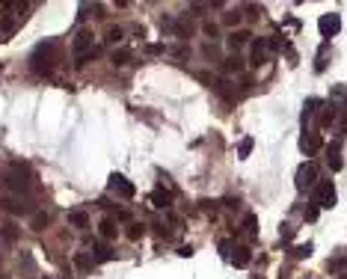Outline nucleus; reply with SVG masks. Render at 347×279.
<instances>
[{"label": "nucleus", "mask_w": 347, "mask_h": 279, "mask_svg": "<svg viewBox=\"0 0 347 279\" xmlns=\"http://www.w3.org/2000/svg\"><path fill=\"white\" fill-rule=\"evenodd\" d=\"M56 51H59L56 42H42V45L33 51V56H30V68H33L36 74L48 77V74L53 71V65H56V56H53Z\"/></svg>", "instance_id": "1"}, {"label": "nucleus", "mask_w": 347, "mask_h": 279, "mask_svg": "<svg viewBox=\"0 0 347 279\" xmlns=\"http://www.w3.org/2000/svg\"><path fill=\"white\" fill-rule=\"evenodd\" d=\"M315 202L321 205V208H333L336 205V184L333 181H318V187H315Z\"/></svg>", "instance_id": "2"}, {"label": "nucleus", "mask_w": 347, "mask_h": 279, "mask_svg": "<svg viewBox=\"0 0 347 279\" xmlns=\"http://www.w3.org/2000/svg\"><path fill=\"white\" fill-rule=\"evenodd\" d=\"M267 54H273V51H270V42H267V39H255V42H252V51H249V65H252V68H261V65L267 62Z\"/></svg>", "instance_id": "3"}, {"label": "nucleus", "mask_w": 347, "mask_h": 279, "mask_svg": "<svg viewBox=\"0 0 347 279\" xmlns=\"http://www.w3.org/2000/svg\"><path fill=\"white\" fill-rule=\"evenodd\" d=\"M110 190H113L116 196H122V199H131V196L137 193V187H134L125 175H119V172H113V175H110Z\"/></svg>", "instance_id": "4"}, {"label": "nucleus", "mask_w": 347, "mask_h": 279, "mask_svg": "<svg viewBox=\"0 0 347 279\" xmlns=\"http://www.w3.org/2000/svg\"><path fill=\"white\" fill-rule=\"evenodd\" d=\"M315 181H318V167L309 161V164H303V167L297 169V187L306 190V187H312Z\"/></svg>", "instance_id": "5"}, {"label": "nucleus", "mask_w": 347, "mask_h": 279, "mask_svg": "<svg viewBox=\"0 0 347 279\" xmlns=\"http://www.w3.org/2000/svg\"><path fill=\"white\" fill-rule=\"evenodd\" d=\"M0 208H3V211H9V214H18V217L33 211V208H30V205H27L21 196H3V199H0Z\"/></svg>", "instance_id": "6"}, {"label": "nucleus", "mask_w": 347, "mask_h": 279, "mask_svg": "<svg viewBox=\"0 0 347 279\" xmlns=\"http://www.w3.org/2000/svg\"><path fill=\"white\" fill-rule=\"evenodd\" d=\"M318 27H321V33H324V39L336 36V33L342 30V18H339V12H330V15H324V18L318 21Z\"/></svg>", "instance_id": "7"}, {"label": "nucleus", "mask_w": 347, "mask_h": 279, "mask_svg": "<svg viewBox=\"0 0 347 279\" xmlns=\"http://www.w3.org/2000/svg\"><path fill=\"white\" fill-rule=\"evenodd\" d=\"M92 30H77V36H74V54L80 56V54H89L92 51Z\"/></svg>", "instance_id": "8"}, {"label": "nucleus", "mask_w": 347, "mask_h": 279, "mask_svg": "<svg viewBox=\"0 0 347 279\" xmlns=\"http://www.w3.org/2000/svg\"><path fill=\"white\" fill-rule=\"evenodd\" d=\"M98 232H101V238H104V241H113V238L119 235V226H116V220H113V217H104V220H101V226H98Z\"/></svg>", "instance_id": "9"}, {"label": "nucleus", "mask_w": 347, "mask_h": 279, "mask_svg": "<svg viewBox=\"0 0 347 279\" xmlns=\"http://www.w3.org/2000/svg\"><path fill=\"white\" fill-rule=\"evenodd\" d=\"M249 39H252V36H249L247 30H238V33H232V36H229V48H232V54H238V51H241V48H244Z\"/></svg>", "instance_id": "10"}, {"label": "nucleus", "mask_w": 347, "mask_h": 279, "mask_svg": "<svg viewBox=\"0 0 347 279\" xmlns=\"http://www.w3.org/2000/svg\"><path fill=\"white\" fill-rule=\"evenodd\" d=\"M226 74H238V71H244V59L238 56V54H232V56H226L223 59V65H220Z\"/></svg>", "instance_id": "11"}, {"label": "nucleus", "mask_w": 347, "mask_h": 279, "mask_svg": "<svg viewBox=\"0 0 347 279\" xmlns=\"http://www.w3.org/2000/svg\"><path fill=\"white\" fill-rule=\"evenodd\" d=\"M300 149H303L306 155H315V152L321 149V137H318V134H303V140H300Z\"/></svg>", "instance_id": "12"}, {"label": "nucleus", "mask_w": 347, "mask_h": 279, "mask_svg": "<svg viewBox=\"0 0 347 279\" xmlns=\"http://www.w3.org/2000/svg\"><path fill=\"white\" fill-rule=\"evenodd\" d=\"M151 205L169 211V208H172V193H166V190H154V193H151Z\"/></svg>", "instance_id": "13"}, {"label": "nucleus", "mask_w": 347, "mask_h": 279, "mask_svg": "<svg viewBox=\"0 0 347 279\" xmlns=\"http://www.w3.org/2000/svg\"><path fill=\"white\" fill-rule=\"evenodd\" d=\"M92 250H95V262H110V259L116 256L104 241H92Z\"/></svg>", "instance_id": "14"}, {"label": "nucleus", "mask_w": 347, "mask_h": 279, "mask_svg": "<svg viewBox=\"0 0 347 279\" xmlns=\"http://www.w3.org/2000/svg\"><path fill=\"white\" fill-rule=\"evenodd\" d=\"M345 268H347V250H339V256L327 262V271H330V274H339V271L345 274Z\"/></svg>", "instance_id": "15"}, {"label": "nucleus", "mask_w": 347, "mask_h": 279, "mask_svg": "<svg viewBox=\"0 0 347 279\" xmlns=\"http://www.w3.org/2000/svg\"><path fill=\"white\" fill-rule=\"evenodd\" d=\"M68 223H71L74 229H86V226H89V214H86V211H68Z\"/></svg>", "instance_id": "16"}, {"label": "nucleus", "mask_w": 347, "mask_h": 279, "mask_svg": "<svg viewBox=\"0 0 347 279\" xmlns=\"http://www.w3.org/2000/svg\"><path fill=\"white\" fill-rule=\"evenodd\" d=\"M113 65H131V59H134V54L128 51V48H119V51H113Z\"/></svg>", "instance_id": "17"}, {"label": "nucleus", "mask_w": 347, "mask_h": 279, "mask_svg": "<svg viewBox=\"0 0 347 279\" xmlns=\"http://www.w3.org/2000/svg\"><path fill=\"white\" fill-rule=\"evenodd\" d=\"M193 30H196V27H193L190 21H175V27H172V33H175L178 39H187V36H193Z\"/></svg>", "instance_id": "18"}, {"label": "nucleus", "mask_w": 347, "mask_h": 279, "mask_svg": "<svg viewBox=\"0 0 347 279\" xmlns=\"http://www.w3.org/2000/svg\"><path fill=\"white\" fill-rule=\"evenodd\" d=\"M232 262H235V268H247L249 265V250L247 247H238L235 256H232Z\"/></svg>", "instance_id": "19"}, {"label": "nucleus", "mask_w": 347, "mask_h": 279, "mask_svg": "<svg viewBox=\"0 0 347 279\" xmlns=\"http://www.w3.org/2000/svg\"><path fill=\"white\" fill-rule=\"evenodd\" d=\"M327 51H330V42H324V45H321L318 59H315V71H324V68H327Z\"/></svg>", "instance_id": "20"}, {"label": "nucleus", "mask_w": 347, "mask_h": 279, "mask_svg": "<svg viewBox=\"0 0 347 279\" xmlns=\"http://www.w3.org/2000/svg\"><path fill=\"white\" fill-rule=\"evenodd\" d=\"M48 223H50V214H48V211H39V214H33V229H36V232H42Z\"/></svg>", "instance_id": "21"}, {"label": "nucleus", "mask_w": 347, "mask_h": 279, "mask_svg": "<svg viewBox=\"0 0 347 279\" xmlns=\"http://www.w3.org/2000/svg\"><path fill=\"white\" fill-rule=\"evenodd\" d=\"M0 235H3V241H6V244H15V241H18V226H15V223H6Z\"/></svg>", "instance_id": "22"}, {"label": "nucleus", "mask_w": 347, "mask_h": 279, "mask_svg": "<svg viewBox=\"0 0 347 279\" xmlns=\"http://www.w3.org/2000/svg\"><path fill=\"white\" fill-rule=\"evenodd\" d=\"M74 265H77L80 271H92V268H95V259H89L86 253H77V256H74Z\"/></svg>", "instance_id": "23"}, {"label": "nucleus", "mask_w": 347, "mask_h": 279, "mask_svg": "<svg viewBox=\"0 0 347 279\" xmlns=\"http://www.w3.org/2000/svg\"><path fill=\"white\" fill-rule=\"evenodd\" d=\"M333 122H336V104H327L321 113V125H333Z\"/></svg>", "instance_id": "24"}, {"label": "nucleus", "mask_w": 347, "mask_h": 279, "mask_svg": "<svg viewBox=\"0 0 347 279\" xmlns=\"http://www.w3.org/2000/svg\"><path fill=\"white\" fill-rule=\"evenodd\" d=\"M244 229H247L249 235H258V217H255V214H247V217H244Z\"/></svg>", "instance_id": "25"}, {"label": "nucleus", "mask_w": 347, "mask_h": 279, "mask_svg": "<svg viewBox=\"0 0 347 279\" xmlns=\"http://www.w3.org/2000/svg\"><path fill=\"white\" fill-rule=\"evenodd\" d=\"M143 232H146V226H143V223H131V226H128V238H131V241H140V238H143Z\"/></svg>", "instance_id": "26"}, {"label": "nucleus", "mask_w": 347, "mask_h": 279, "mask_svg": "<svg viewBox=\"0 0 347 279\" xmlns=\"http://www.w3.org/2000/svg\"><path fill=\"white\" fill-rule=\"evenodd\" d=\"M223 24H226V27H238V24H241V12H238V9H235V12H226V15H223Z\"/></svg>", "instance_id": "27"}, {"label": "nucleus", "mask_w": 347, "mask_h": 279, "mask_svg": "<svg viewBox=\"0 0 347 279\" xmlns=\"http://www.w3.org/2000/svg\"><path fill=\"white\" fill-rule=\"evenodd\" d=\"M122 36H125L122 27H110V30H107V42H122Z\"/></svg>", "instance_id": "28"}, {"label": "nucleus", "mask_w": 347, "mask_h": 279, "mask_svg": "<svg viewBox=\"0 0 347 279\" xmlns=\"http://www.w3.org/2000/svg\"><path fill=\"white\" fill-rule=\"evenodd\" d=\"M291 238H294V229H291V226H288V223H285V226H282V229H279V241H282V244H288V241H291Z\"/></svg>", "instance_id": "29"}, {"label": "nucleus", "mask_w": 347, "mask_h": 279, "mask_svg": "<svg viewBox=\"0 0 347 279\" xmlns=\"http://www.w3.org/2000/svg\"><path fill=\"white\" fill-rule=\"evenodd\" d=\"M291 256H294V259H306V256H312V244H306V247H294Z\"/></svg>", "instance_id": "30"}, {"label": "nucleus", "mask_w": 347, "mask_h": 279, "mask_svg": "<svg viewBox=\"0 0 347 279\" xmlns=\"http://www.w3.org/2000/svg\"><path fill=\"white\" fill-rule=\"evenodd\" d=\"M249 152H252V137H247V140L241 143V149H238V155H241V158H247Z\"/></svg>", "instance_id": "31"}, {"label": "nucleus", "mask_w": 347, "mask_h": 279, "mask_svg": "<svg viewBox=\"0 0 347 279\" xmlns=\"http://www.w3.org/2000/svg\"><path fill=\"white\" fill-rule=\"evenodd\" d=\"M220 253L223 256H232V241H220Z\"/></svg>", "instance_id": "32"}, {"label": "nucleus", "mask_w": 347, "mask_h": 279, "mask_svg": "<svg viewBox=\"0 0 347 279\" xmlns=\"http://www.w3.org/2000/svg\"><path fill=\"white\" fill-rule=\"evenodd\" d=\"M208 36H217V24H211V21H205V27H202Z\"/></svg>", "instance_id": "33"}, {"label": "nucleus", "mask_w": 347, "mask_h": 279, "mask_svg": "<svg viewBox=\"0 0 347 279\" xmlns=\"http://www.w3.org/2000/svg\"><path fill=\"white\" fill-rule=\"evenodd\" d=\"M146 51H149V54H160V51H163V45H149Z\"/></svg>", "instance_id": "34"}, {"label": "nucleus", "mask_w": 347, "mask_h": 279, "mask_svg": "<svg viewBox=\"0 0 347 279\" xmlns=\"http://www.w3.org/2000/svg\"><path fill=\"white\" fill-rule=\"evenodd\" d=\"M116 220H122V223H125V220H131V214H128V211H116Z\"/></svg>", "instance_id": "35"}, {"label": "nucleus", "mask_w": 347, "mask_h": 279, "mask_svg": "<svg viewBox=\"0 0 347 279\" xmlns=\"http://www.w3.org/2000/svg\"><path fill=\"white\" fill-rule=\"evenodd\" d=\"M62 279H68V277H62Z\"/></svg>", "instance_id": "36"}]
</instances>
